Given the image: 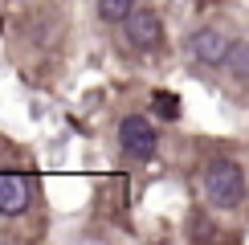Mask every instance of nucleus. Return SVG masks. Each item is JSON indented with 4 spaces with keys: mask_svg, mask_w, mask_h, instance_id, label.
Here are the masks:
<instances>
[{
    "mask_svg": "<svg viewBox=\"0 0 249 245\" xmlns=\"http://www.w3.org/2000/svg\"><path fill=\"white\" fill-rule=\"evenodd\" d=\"M204 192L213 209H237L245 200V172L233 159H213L204 168Z\"/></svg>",
    "mask_w": 249,
    "mask_h": 245,
    "instance_id": "nucleus-1",
    "label": "nucleus"
},
{
    "mask_svg": "<svg viewBox=\"0 0 249 245\" xmlns=\"http://www.w3.org/2000/svg\"><path fill=\"white\" fill-rule=\"evenodd\" d=\"M119 147L127 159H151L160 147V131L147 115H127L119 122Z\"/></svg>",
    "mask_w": 249,
    "mask_h": 245,
    "instance_id": "nucleus-2",
    "label": "nucleus"
},
{
    "mask_svg": "<svg viewBox=\"0 0 249 245\" xmlns=\"http://www.w3.org/2000/svg\"><path fill=\"white\" fill-rule=\"evenodd\" d=\"M123 37H127V45L131 49H143V53H147V49H155L163 41V20L151 13V8H135V13L123 20Z\"/></svg>",
    "mask_w": 249,
    "mask_h": 245,
    "instance_id": "nucleus-3",
    "label": "nucleus"
},
{
    "mask_svg": "<svg viewBox=\"0 0 249 245\" xmlns=\"http://www.w3.org/2000/svg\"><path fill=\"white\" fill-rule=\"evenodd\" d=\"M229 49H233V41L225 37L221 29H196L188 37V53H192V61H200V66H225V61H229Z\"/></svg>",
    "mask_w": 249,
    "mask_h": 245,
    "instance_id": "nucleus-4",
    "label": "nucleus"
},
{
    "mask_svg": "<svg viewBox=\"0 0 249 245\" xmlns=\"http://www.w3.org/2000/svg\"><path fill=\"white\" fill-rule=\"evenodd\" d=\"M33 200V184L17 172H0V217H20Z\"/></svg>",
    "mask_w": 249,
    "mask_h": 245,
    "instance_id": "nucleus-5",
    "label": "nucleus"
},
{
    "mask_svg": "<svg viewBox=\"0 0 249 245\" xmlns=\"http://www.w3.org/2000/svg\"><path fill=\"white\" fill-rule=\"evenodd\" d=\"M225 66H229V70H233V74L241 78V82H249V45H245V41H233L229 61H225Z\"/></svg>",
    "mask_w": 249,
    "mask_h": 245,
    "instance_id": "nucleus-6",
    "label": "nucleus"
},
{
    "mask_svg": "<svg viewBox=\"0 0 249 245\" xmlns=\"http://www.w3.org/2000/svg\"><path fill=\"white\" fill-rule=\"evenodd\" d=\"M135 13V0H98V17L102 20H127Z\"/></svg>",
    "mask_w": 249,
    "mask_h": 245,
    "instance_id": "nucleus-7",
    "label": "nucleus"
},
{
    "mask_svg": "<svg viewBox=\"0 0 249 245\" xmlns=\"http://www.w3.org/2000/svg\"><path fill=\"white\" fill-rule=\"evenodd\" d=\"M151 110L160 119H176L180 115V98L172 94V90H155V98H151Z\"/></svg>",
    "mask_w": 249,
    "mask_h": 245,
    "instance_id": "nucleus-8",
    "label": "nucleus"
}]
</instances>
